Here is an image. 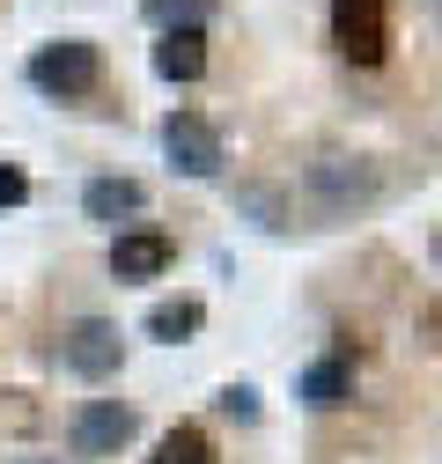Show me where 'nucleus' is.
<instances>
[{
  "label": "nucleus",
  "mask_w": 442,
  "mask_h": 464,
  "mask_svg": "<svg viewBox=\"0 0 442 464\" xmlns=\"http://www.w3.org/2000/svg\"><path fill=\"white\" fill-rule=\"evenodd\" d=\"M369 199H376V162H361V155H317L303 169V214L317 228L324 221H354Z\"/></svg>",
  "instance_id": "1"
},
{
  "label": "nucleus",
  "mask_w": 442,
  "mask_h": 464,
  "mask_svg": "<svg viewBox=\"0 0 442 464\" xmlns=\"http://www.w3.org/2000/svg\"><path fill=\"white\" fill-rule=\"evenodd\" d=\"M96 82H103V52H96L89 37H60V44H37V52H30V89L60 96V103L96 96Z\"/></svg>",
  "instance_id": "2"
},
{
  "label": "nucleus",
  "mask_w": 442,
  "mask_h": 464,
  "mask_svg": "<svg viewBox=\"0 0 442 464\" xmlns=\"http://www.w3.org/2000/svg\"><path fill=\"white\" fill-rule=\"evenodd\" d=\"M332 37L354 67H383L391 52V0H332Z\"/></svg>",
  "instance_id": "3"
},
{
  "label": "nucleus",
  "mask_w": 442,
  "mask_h": 464,
  "mask_svg": "<svg viewBox=\"0 0 442 464\" xmlns=\"http://www.w3.org/2000/svg\"><path fill=\"white\" fill-rule=\"evenodd\" d=\"M60 362H67L82 383H103V376H119V362H126V339H119V324L82 317V324L60 339Z\"/></svg>",
  "instance_id": "4"
},
{
  "label": "nucleus",
  "mask_w": 442,
  "mask_h": 464,
  "mask_svg": "<svg viewBox=\"0 0 442 464\" xmlns=\"http://www.w3.org/2000/svg\"><path fill=\"white\" fill-rule=\"evenodd\" d=\"M162 155H170L185 178H221V133L199 111H170V119H162Z\"/></svg>",
  "instance_id": "5"
},
{
  "label": "nucleus",
  "mask_w": 442,
  "mask_h": 464,
  "mask_svg": "<svg viewBox=\"0 0 442 464\" xmlns=\"http://www.w3.org/2000/svg\"><path fill=\"white\" fill-rule=\"evenodd\" d=\"M67 442H74L82 457H110V450H126V442H133V405H119V398H89L82 413L67 420Z\"/></svg>",
  "instance_id": "6"
},
{
  "label": "nucleus",
  "mask_w": 442,
  "mask_h": 464,
  "mask_svg": "<svg viewBox=\"0 0 442 464\" xmlns=\"http://www.w3.org/2000/svg\"><path fill=\"white\" fill-rule=\"evenodd\" d=\"M170 258H178V244L162 237V228H126V237L110 244V273L119 280H155Z\"/></svg>",
  "instance_id": "7"
},
{
  "label": "nucleus",
  "mask_w": 442,
  "mask_h": 464,
  "mask_svg": "<svg viewBox=\"0 0 442 464\" xmlns=\"http://www.w3.org/2000/svg\"><path fill=\"white\" fill-rule=\"evenodd\" d=\"M295 398L310 405V413H332V405H347V398H354V362H347V354L310 362V369H303V383H295Z\"/></svg>",
  "instance_id": "8"
},
{
  "label": "nucleus",
  "mask_w": 442,
  "mask_h": 464,
  "mask_svg": "<svg viewBox=\"0 0 442 464\" xmlns=\"http://www.w3.org/2000/svg\"><path fill=\"white\" fill-rule=\"evenodd\" d=\"M82 207H89V221H133L140 207H148V185L140 178H89V192H82Z\"/></svg>",
  "instance_id": "9"
},
{
  "label": "nucleus",
  "mask_w": 442,
  "mask_h": 464,
  "mask_svg": "<svg viewBox=\"0 0 442 464\" xmlns=\"http://www.w3.org/2000/svg\"><path fill=\"white\" fill-rule=\"evenodd\" d=\"M155 74H162V82H199V74H207V30H162Z\"/></svg>",
  "instance_id": "10"
},
{
  "label": "nucleus",
  "mask_w": 442,
  "mask_h": 464,
  "mask_svg": "<svg viewBox=\"0 0 442 464\" xmlns=\"http://www.w3.org/2000/svg\"><path fill=\"white\" fill-rule=\"evenodd\" d=\"M199 324H207V303H199V295H178V303H155V310H148V339H162V346L192 339Z\"/></svg>",
  "instance_id": "11"
},
{
  "label": "nucleus",
  "mask_w": 442,
  "mask_h": 464,
  "mask_svg": "<svg viewBox=\"0 0 442 464\" xmlns=\"http://www.w3.org/2000/svg\"><path fill=\"white\" fill-rule=\"evenodd\" d=\"M148 464H214V442H207V428H192V420H178L170 435L155 442V457Z\"/></svg>",
  "instance_id": "12"
},
{
  "label": "nucleus",
  "mask_w": 442,
  "mask_h": 464,
  "mask_svg": "<svg viewBox=\"0 0 442 464\" xmlns=\"http://www.w3.org/2000/svg\"><path fill=\"white\" fill-rule=\"evenodd\" d=\"M214 15V0H148V23L155 30H199Z\"/></svg>",
  "instance_id": "13"
},
{
  "label": "nucleus",
  "mask_w": 442,
  "mask_h": 464,
  "mask_svg": "<svg viewBox=\"0 0 442 464\" xmlns=\"http://www.w3.org/2000/svg\"><path fill=\"white\" fill-rule=\"evenodd\" d=\"M236 199H244V214H251L258 228H288V207H281V192H273V185H244Z\"/></svg>",
  "instance_id": "14"
},
{
  "label": "nucleus",
  "mask_w": 442,
  "mask_h": 464,
  "mask_svg": "<svg viewBox=\"0 0 442 464\" xmlns=\"http://www.w3.org/2000/svg\"><path fill=\"white\" fill-rule=\"evenodd\" d=\"M214 405H221L229 420H258V391H251V383H229V391H221Z\"/></svg>",
  "instance_id": "15"
},
{
  "label": "nucleus",
  "mask_w": 442,
  "mask_h": 464,
  "mask_svg": "<svg viewBox=\"0 0 442 464\" xmlns=\"http://www.w3.org/2000/svg\"><path fill=\"white\" fill-rule=\"evenodd\" d=\"M23 199H30V178L15 162H0V207H23Z\"/></svg>",
  "instance_id": "16"
},
{
  "label": "nucleus",
  "mask_w": 442,
  "mask_h": 464,
  "mask_svg": "<svg viewBox=\"0 0 442 464\" xmlns=\"http://www.w3.org/2000/svg\"><path fill=\"white\" fill-rule=\"evenodd\" d=\"M23 464H60V457H23Z\"/></svg>",
  "instance_id": "17"
}]
</instances>
